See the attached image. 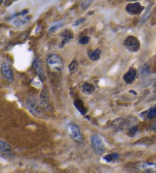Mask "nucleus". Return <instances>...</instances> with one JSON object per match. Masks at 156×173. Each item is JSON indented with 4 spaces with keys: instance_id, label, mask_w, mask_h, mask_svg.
<instances>
[{
    "instance_id": "obj_3",
    "label": "nucleus",
    "mask_w": 156,
    "mask_h": 173,
    "mask_svg": "<svg viewBox=\"0 0 156 173\" xmlns=\"http://www.w3.org/2000/svg\"><path fill=\"white\" fill-rule=\"evenodd\" d=\"M26 107L29 111V112L35 117H39L40 114L39 104L37 98L33 95H29L26 99Z\"/></svg>"
},
{
    "instance_id": "obj_14",
    "label": "nucleus",
    "mask_w": 156,
    "mask_h": 173,
    "mask_svg": "<svg viewBox=\"0 0 156 173\" xmlns=\"http://www.w3.org/2000/svg\"><path fill=\"white\" fill-rule=\"evenodd\" d=\"M30 21L29 17H22V18H15V19L12 22L13 25L16 27H21V26H23L24 25L28 23Z\"/></svg>"
},
{
    "instance_id": "obj_17",
    "label": "nucleus",
    "mask_w": 156,
    "mask_h": 173,
    "mask_svg": "<svg viewBox=\"0 0 156 173\" xmlns=\"http://www.w3.org/2000/svg\"><path fill=\"white\" fill-rule=\"evenodd\" d=\"M119 158H120L119 154L116 153H114L107 154V155H104V156L103 157V159H104L107 162H114L116 161V160H117Z\"/></svg>"
},
{
    "instance_id": "obj_12",
    "label": "nucleus",
    "mask_w": 156,
    "mask_h": 173,
    "mask_svg": "<svg viewBox=\"0 0 156 173\" xmlns=\"http://www.w3.org/2000/svg\"><path fill=\"white\" fill-rule=\"evenodd\" d=\"M74 105L76 108H77V110L79 111V112L81 113V115H85L87 112V111H86V108H85V105L83 104L82 101L81 99H76L74 102Z\"/></svg>"
},
{
    "instance_id": "obj_15",
    "label": "nucleus",
    "mask_w": 156,
    "mask_h": 173,
    "mask_svg": "<svg viewBox=\"0 0 156 173\" xmlns=\"http://www.w3.org/2000/svg\"><path fill=\"white\" fill-rule=\"evenodd\" d=\"M81 90L83 92L86 93V94H91L95 92V86L91 83H85L81 85Z\"/></svg>"
},
{
    "instance_id": "obj_25",
    "label": "nucleus",
    "mask_w": 156,
    "mask_h": 173,
    "mask_svg": "<svg viewBox=\"0 0 156 173\" xmlns=\"http://www.w3.org/2000/svg\"><path fill=\"white\" fill-rule=\"evenodd\" d=\"M89 41H90V38H89L88 37H87V36H83V37H81V38L79 39V43H81V44H83V45H85V44L88 43Z\"/></svg>"
},
{
    "instance_id": "obj_11",
    "label": "nucleus",
    "mask_w": 156,
    "mask_h": 173,
    "mask_svg": "<svg viewBox=\"0 0 156 173\" xmlns=\"http://www.w3.org/2000/svg\"><path fill=\"white\" fill-rule=\"evenodd\" d=\"M113 127L114 128L115 130H123V128L126 127V122L122 118H117L113 121L112 124Z\"/></svg>"
},
{
    "instance_id": "obj_16",
    "label": "nucleus",
    "mask_w": 156,
    "mask_h": 173,
    "mask_svg": "<svg viewBox=\"0 0 156 173\" xmlns=\"http://www.w3.org/2000/svg\"><path fill=\"white\" fill-rule=\"evenodd\" d=\"M139 167L141 169L146 170L147 172H155L156 171V164L148 163V162H142L140 164Z\"/></svg>"
},
{
    "instance_id": "obj_19",
    "label": "nucleus",
    "mask_w": 156,
    "mask_h": 173,
    "mask_svg": "<svg viewBox=\"0 0 156 173\" xmlns=\"http://www.w3.org/2000/svg\"><path fill=\"white\" fill-rule=\"evenodd\" d=\"M10 146L8 145L7 143L4 142L3 140H1L0 141V150H1V153H8L10 151Z\"/></svg>"
},
{
    "instance_id": "obj_5",
    "label": "nucleus",
    "mask_w": 156,
    "mask_h": 173,
    "mask_svg": "<svg viewBox=\"0 0 156 173\" xmlns=\"http://www.w3.org/2000/svg\"><path fill=\"white\" fill-rule=\"evenodd\" d=\"M1 74L8 82H12L14 79V75L11 69V66L7 62H4L1 66Z\"/></svg>"
},
{
    "instance_id": "obj_27",
    "label": "nucleus",
    "mask_w": 156,
    "mask_h": 173,
    "mask_svg": "<svg viewBox=\"0 0 156 173\" xmlns=\"http://www.w3.org/2000/svg\"><path fill=\"white\" fill-rule=\"evenodd\" d=\"M85 18H79V20H77V21H76V22H75V23H74L73 25H74V26H78V25H81V24H82L83 22H85Z\"/></svg>"
},
{
    "instance_id": "obj_26",
    "label": "nucleus",
    "mask_w": 156,
    "mask_h": 173,
    "mask_svg": "<svg viewBox=\"0 0 156 173\" xmlns=\"http://www.w3.org/2000/svg\"><path fill=\"white\" fill-rule=\"evenodd\" d=\"M138 131V128L136 127H131L130 130H129V136H130V137H133V136L136 135V134Z\"/></svg>"
},
{
    "instance_id": "obj_20",
    "label": "nucleus",
    "mask_w": 156,
    "mask_h": 173,
    "mask_svg": "<svg viewBox=\"0 0 156 173\" xmlns=\"http://www.w3.org/2000/svg\"><path fill=\"white\" fill-rule=\"evenodd\" d=\"M156 118V106L152 107L148 111V113H147V118L148 119H154V118Z\"/></svg>"
},
{
    "instance_id": "obj_24",
    "label": "nucleus",
    "mask_w": 156,
    "mask_h": 173,
    "mask_svg": "<svg viewBox=\"0 0 156 173\" xmlns=\"http://www.w3.org/2000/svg\"><path fill=\"white\" fill-rule=\"evenodd\" d=\"M92 0H81V7L83 9H86L91 5Z\"/></svg>"
},
{
    "instance_id": "obj_28",
    "label": "nucleus",
    "mask_w": 156,
    "mask_h": 173,
    "mask_svg": "<svg viewBox=\"0 0 156 173\" xmlns=\"http://www.w3.org/2000/svg\"><path fill=\"white\" fill-rule=\"evenodd\" d=\"M151 129H152L153 131L156 132V121L152 124V126H151Z\"/></svg>"
},
{
    "instance_id": "obj_18",
    "label": "nucleus",
    "mask_w": 156,
    "mask_h": 173,
    "mask_svg": "<svg viewBox=\"0 0 156 173\" xmlns=\"http://www.w3.org/2000/svg\"><path fill=\"white\" fill-rule=\"evenodd\" d=\"M62 37H63V41H62V43L60 44V48L63 47L72 38V36L71 34L68 33V32H65V33L63 34Z\"/></svg>"
},
{
    "instance_id": "obj_8",
    "label": "nucleus",
    "mask_w": 156,
    "mask_h": 173,
    "mask_svg": "<svg viewBox=\"0 0 156 173\" xmlns=\"http://www.w3.org/2000/svg\"><path fill=\"white\" fill-rule=\"evenodd\" d=\"M47 63L49 66L50 67H55V68L56 69H61L62 64V59L56 54H51L49 55V57L47 60Z\"/></svg>"
},
{
    "instance_id": "obj_6",
    "label": "nucleus",
    "mask_w": 156,
    "mask_h": 173,
    "mask_svg": "<svg viewBox=\"0 0 156 173\" xmlns=\"http://www.w3.org/2000/svg\"><path fill=\"white\" fill-rule=\"evenodd\" d=\"M33 67H34V69L35 70L36 74H37L38 76L40 79V80H45L46 76L45 73H44V67L42 65L41 61H40V60L39 58H36V59L34 60V63H33Z\"/></svg>"
},
{
    "instance_id": "obj_4",
    "label": "nucleus",
    "mask_w": 156,
    "mask_h": 173,
    "mask_svg": "<svg viewBox=\"0 0 156 173\" xmlns=\"http://www.w3.org/2000/svg\"><path fill=\"white\" fill-rule=\"evenodd\" d=\"M124 46L131 52H138L140 49V43L134 36H129L124 41Z\"/></svg>"
},
{
    "instance_id": "obj_1",
    "label": "nucleus",
    "mask_w": 156,
    "mask_h": 173,
    "mask_svg": "<svg viewBox=\"0 0 156 173\" xmlns=\"http://www.w3.org/2000/svg\"><path fill=\"white\" fill-rule=\"evenodd\" d=\"M66 128H67V131L69 136L71 137V138L74 141L78 143V144H81L84 141L81 130H80L77 124L73 123V122L69 121L68 122L67 125H66Z\"/></svg>"
},
{
    "instance_id": "obj_21",
    "label": "nucleus",
    "mask_w": 156,
    "mask_h": 173,
    "mask_svg": "<svg viewBox=\"0 0 156 173\" xmlns=\"http://www.w3.org/2000/svg\"><path fill=\"white\" fill-rule=\"evenodd\" d=\"M78 69V63L76 60H72L71 62V63L69 66V69L70 71V73H75V71L77 70Z\"/></svg>"
},
{
    "instance_id": "obj_22",
    "label": "nucleus",
    "mask_w": 156,
    "mask_h": 173,
    "mask_svg": "<svg viewBox=\"0 0 156 173\" xmlns=\"http://www.w3.org/2000/svg\"><path fill=\"white\" fill-rule=\"evenodd\" d=\"M62 25H63V22H58V23H56L55 25L50 27L49 29V33H54L55 32H56L58 29L61 28Z\"/></svg>"
},
{
    "instance_id": "obj_23",
    "label": "nucleus",
    "mask_w": 156,
    "mask_h": 173,
    "mask_svg": "<svg viewBox=\"0 0 156 173\" xmlns=\"http://www.w3.org/2000/svg\"><path fill=\"white\" fill-rule=\"evenodd\" d=\"M149 73H150V68H149V67H148L147 65L142 66L140 70L141 75H142V76H146L148 75V74H149Z\"/></svg>"
},
{
    "instance_id": "obj_7",
    "label": "nucleus",
    "mask_w": 156,
    "mask_h": 173,
    "mask_svg": "<svg viewBox=\"0 0 156 173\" xmlns=\"http://www.w3.org/2000/svg\"><path fill=\"white\" fill-rule=\"evenodd\" d=\"M143 10H144V7L140 3H138V2L129 4L126 7V11L128 12L129 14L132 15H139Z\"/></svg>"
},
{
    "instance_id": "obj_29",
    "label": "nucleus",
    "mask_w": 156,
    "mask_h": 173,
    "mask_svg": "<svg viewBox=\"0 0 156 173\" xmlns=\"http://www.w3.org/2000/svg\"><path fill=\"white\" fill-rule=\"evenodd\" d=\"M127 1H130V2H134V1H137V0H127Z\"/></svg>"
},
{
    "instance_id": "obj_2",
    "label": "nucleus",
    "mask_w": 156,
    "mask_h": 173,
    "mask_svg": "<svg viewBox=\"0 0 156 173\" xmlns=\"http://www.w3.org/2000/svg\"><path fill=\"white\" fill-rule=\"evenodd\" d=\"M91 145L97 155H101L105 152V147L102 139L98 134H93L91 137Z\"/></svg>"
},
{
    "instance_id": "obj_13",
    "label": "nucleus",
    "mask_w": 156,
    "mask_h": 173,
    "mask_svg": "<svg viewBox=\"0 0 156 173\" xmlns=\"http://www.w3.org/2000/svg\"><path fill=\"white\" fill-rule=\"evenodd\" d=\"M101 55V50L100 49H96L94 50H90L88 53V56L91 60L96 61L100 59Z\"/></svg>"
},
{
    "instance_id": "obj_9",
    "label": "nucleus",
    "mask_w": 156,
    "mask_h": 173,
    "mask_svg": "<svg viewBox=\"0 0 156 173\" xmlns=\"http://www.w3.org/2000/svg\"><path fill=\"white\" fill-rule=\"evenodd\" d=\"M40 106L44 110H47L49 108V95L46 89H43L40 94Z\"/></svg>"
},
{
    "instance_id": "obj_10",
    "label": "nucleus",
    "mask_w": 156,
    "mask_h": 173,
    "mask_svg": "<svg viewBox=\"0 0 156 173\" xmlns=\"http://www.w3.org/2000/svg\"><path fill=\"white\" fill-rule=\"evenodd\" d=\"M136 69L132 67V68H130V69H129L127 73L123 75V79L125 83H127V84H130V83H132V82L135 80V79H136Z\"/></svg>"
}]
</instances>
